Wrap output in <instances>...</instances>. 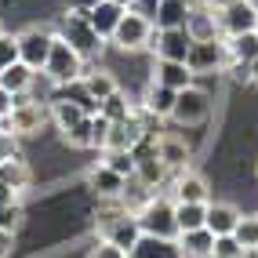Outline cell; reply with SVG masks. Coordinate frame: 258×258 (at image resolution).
<instances>
[{
	"label": "cell",
	"instance_id": "obj_1",
	"mask_svg": "<svg viewBox=\"0 0 258 258\" xmlns=\"http://www.w3.org/2000/svg\"><path fill=\"white\" fill-rule=\"evenodd\" d=\"M98 233H102V240H113L116 247H124L127 254L142 244V226H139V215L135 211H127L120 200H113V208L109 211H102L98 215Z\"/></svg>",
	"mask_w": 258,
	"mask_h": 258
},
{
	"label": "cell",
	"instance_id": "obj_2",
	"mask_svg": "<svg viewBox=\"0 0 258 258\" xmlns=\"http://www.w3.org/2000/svg\"><path fill=\"white\" fill-rule=\"evenodd\" d=\"M58 37L62 40H70V47L77 51V55L88 62V58H95L98 51H102V40L98 33H95V26H91V19H88V11H80V8H73V11H66L62 15V29H58Z\"/></svg>",
	"mask_w": 258,
	"mask_h": 258
},
{
	"label": "cell",
	"instance_id": "obj_3",
	"mask_svg": "<svg viewBox=\"0 0 258 258\" xmlns=\"http://www.w3.org/2000/svg\"><path fill=\"white\" fill-rule=\"evenodd\" d=\"M139 226L153 240H171V244H175V240L182 236L178 218H175V200H164V197H153L139 211Z\"/></svg>",
	"mask_w": 258,
	"mask_h": 258
},
{
	"label": "cell",
	"instance_id": "obj_4",
	"mask_svg": "<svg viewBox=\"0 0 258 258\" xmlns=\"http://www.w3.org/2000/svg\"><path fill=\"white\" fill-rule=\"evenodd\" d=\"M229 47H226V37L222 40H193L185 55V66L193 70V77H208V73H222L229 66Z\"/></svg>",
	"mask_w": 258,
	"mask_h": 258
},
{
	"label": "cell",
	"instance_id": "obj_5",
	"mask_svg": "<svg viewBox=\"0 0 258 258\" xmlns=\"http://www.w3.org/2000/svg\"><path fill=\"white\" fill-rule=\"evenodd\" d=\"M44 77L51 84H70L77 77H84V58L70 47V40H62L55 33V44H51V55H47V66H44Z\"/></svg>",
	"mask_w": 258,
	"mask_h": 258
},
{
	"label": "cell",
	"instance_id": "obj_6",
	"mask_svg": "<svg viewBox=\"0 0 258 258\" xmlns=\"http://www.w3.org/2000/svg\"><path fill=\"white\" fill-rule=\"evenodd\" d=\"M153 33H157V26H153L149 15H139V11H124V19H120L116 33H113V44L124 47V51H139V47H149L153 44Z\"/></svg>",
	"mask_w": 258,
	"mask_h": 258
},
{
	"label": "cell",
	"instance_id": "obj_7",
	"mask_svg": "<svg viewBox=\"0 0 258 258\" xmlns=\"http://www.w3.org/2000/svg\"><path fill=\"white\" fill-rule=\"evenodd\" d=\"M51 44H55V33H51V29L29 26L26 33H19V62H26L29 70L44 73L47 55H51Z\"/></svg>",
	"mask_w": 258,
	"mask_h": 258
},
{
	"label": "cell",
	"instance_id": "obj_8",
	"mask_svg": "<svg viewBox=\"0 0 258 258\" xmlns=\"http://www.w3.org/2000/svg\"><path fill=\"white\" fill-rule=\"evenodd\" d=\"M218 22H222V37L251 33V29H258V8L251 0H226L218 11Z\"/></svg>",
	"mask_w": 258,
	"mask_h": 258
},
{
	"label": "cell",
	"instance_id": "obj_9",
	"mask_svg": "<svg viewBox=\"0 0 258 258\" xmlns=\"http://www.w3.org/2000/svg\"><path fill=\"white\" fill-rule=\"evenodd\" d=\"M218 11H222V4H211V0H204V4L189 8L185 33H189L193 40H222V22H218Z\"/></svg>",
	"mask_w": 258,
	"mask_h": 258
},
{
	"label": "cell",
	"instance_id": "obj_10",
	"mask_svg": "<svg viewBox=\"0 0 258 258\" xmlns=\"http://www.w3.org/2000/svg\"><path fill=\"white\" fill-rule=\"evenodd\" d=\"M208 116H211V95H208V91H200V88L178 91V102H175V113H171V120H178V124L193 127V124H204Z\"/></svg>",
	"mask_w": 258,
	"mask_h": 258
},
{
	"label": "cell",
	"instance_id": "obj_11",
	"mask_svg": "<svg viewBox=\"0 0 258 258\" xmlns=\"http://www.w3.org/2000/svg\"><path fill=\"white\" fill-rule=\"evenodd\" d=\"M47 116H51V109L44 106V102H29V98L19 95V102H15V109H11V116H8V131H15V135H33V131H40V127L47 124Z\"/></svg>",
	"mask_w": 258,
	"mask_h": 258
},
{
	"label": "cell",
	"instance_id": "obj_12",
	"mask_svg": "<svg viewBox=\"0 0 258 258\" xmlns=\"http://www.w3.org/2000/svg\"><path fill=\"white\" fill-rule=\"evenodd\" d=\"M149 47L157 51V58H164V62H185L189 47H193V37H189L185 29H157Z\"/></svg>",
	"mask_w": 258,
	"mask_h": 258
},
{
	"label": "cell",
	"instance_id": "obj_13",
	"mask_svg": "<svg viewBox=\"0 0 258 258\" xmlns=\"http://www.w3.org/2000/svg\"><path fill=\"white\" fill-rule=\"evenodd\" d=\"M146 120H149V113H146ZM146 120L131 113L127 120L113 124V127H109V135H106V146H102V153H113V149H131V146L146 135Z\"/></svg>",
	"mask_w": 258,
	"mask_h": 258
},
{
	"label": "cell",
	"instance_id": "obj_14",
	"mask_svg": "<svg viewBox=\"0 0 258 258\" xmlns=\"http://www.w3.org/2000/svg\"><path fill=\"white\" fill-rule=\"evenodd\" d=\"M51 102H73V106H80L88 116H98V109H102V102L91 98V91H88V84H84V77H77V80H70V84H55V91H51Z\"/></svg>",
	"mask_w": 258,
	"mask_h": 258
},
{
	"label": "cell",
	"instance_id": "obj_15",
	"mask_svg": "<svg viewBox=\"0 0 258 258\" xmlns=\"http://www.w3.org/2000/svg\"><path fill=\"white\" fill-rule=\"evenodd\" d=\"M175 200L178 204H211V185L197 171H182L175 182Z\"/></svg>",
	"mask_w": 258,
	"mask_h": 258
},
{
	"label": "cell",
	"instance_id": "obj_16",
	"mask_svg": "<svg viewBox=\"0 0 258 258\" xmlns=\"http://www.w3.org/2000/svg\"><path fill=\"white\" fill-rule=\"evenodd\" d=\"M124 11L127 8L113 4V0H98V4L88 11V19H91V26H95V33H98L102 40H113V33H116L120 19H124Z\"/></svg>",
	"mask_w": 258,
	"mask_h": 258
},
{
	"label": "cell",
	"instance_id": "obj_17",
	"mask_svg": "<svg viewBox=\"0 0 258 258\" xmlns=\"http://www.w3.org/2000/svg\"><path fill=\"white\" fill-rule=\"evenodd\" d=\"M175 102H178V91H175V88H164V84L153 80L149 88H146V98H142V113L164 120V116L175 113Z\"/></svg>",
	"mask_w": 258,
	"mask_h": 258
},
{
	"label": "cell",
	"instance_id": "obj_18",
	"mask_svg": "<svg viewBox=\"0 0 258 258\" xmlns=\"http://www.w3.org/2000/svg\"><path fill=\"white\" fill-rule=\"evenodd\" d=\"M157 77V84H164V88H175V91H185V88H193V70H189L185 62H164L157 58V70H153Z\"/></svg>",
	"mask_w": 258,
	"mask_h": 258
},
{
	"label": "cell",
	"instance_id": "obj_19",
	"mask_svg": "<svg viewBox=\"0 0 258 258\" xmlns=\"http://www.w3.org/2000/svg\"><path fill=\"white\" fill-rule=\"evenodd\" d=\"M178 251H182L185 258H211V251H215V233H211L208 226L189 229V233L178 236Z\"/></svg>",
	"mask_w": 258,
	"mask_h": 258
},
{
	"label": "cell",
	"instance_id": "obj_20",
	"mask_svg": "<svg viewBox=\"0 0 258 258\" xmlns=\"http://www.w3.org/2000/svg\"><path fill=\"white\" fill-rule=\"evenodd\" d=\"M91 189H95V193L98 197H106V200H116L120 193H124V185H127V178L124 175H116V171L109 167V164H98L95 171H91Z\"/></svg>",
	"mask_w": 258,
	"mask_h": 258
},
{
	"label": "cell",
	"instance_id": "obj_21",
	"mask_svg": "<svg viewBox=\"0 0 258 258\" xmlns=\"http://www.w3.org/2000/svg\"><path fill=\"white\" fill-rule=\"evenodd\" d=\"M240 215L233 204H208V229L215 233V236H229V233H236V226H240Z\"/></svg>",
	"mask_w": 258,
	"mask_h": 258
},
{
	"label": "cell",
	"instance_id": "obj_22",
	"mask_svg": "<svg viewBox=\"0 0 258 258\" xmlns=\"http://www.w3.org/2000/svg\"><path fill=\"white\" fill-rule=\"evenodd\" d=\"M0 182L15 193H22V189L33 185V167L22 160V157H11V160H0Z\"/></svg>",
	"mask_w": 258,
	"mask_h": 258
},
{
	"label": "cell",
	"instance_id": "obj_23",
	"mask_svg": "<svg viewBox=\"0 0 258 258\" xmlns=\"http://www.w3.org/2000/svg\"><path fill=\"white\" fill-rule=\"evenodd\" d=\"M185 19H189V4L185 0H164L153 15V26L157 29H185Z\"/></svg>",
	"mask_w": 258,
	"mask_h": 258
},
{
	"label": "cell",
	"instance_id": "obj_24",
	"mask_svg": "<svg viewBox=\"0 0 258 258\" xmlns=\"http://www.w3.org/2000/svg\"><path fill=\"white\" fill-rule=\"evenodd\" d=\"M33 80H37V70H29L26 62H15V66H8V70L0 73V88H8L15 98H19V95H26L33 88Z\"/></svg>",
	"mask_w": 258,
	"mask_h": 258
},
{
	"label": "cell",
	"instance_id": "obj_25",
	"mask_svg": "<svg viewBox=\"0 0 258 258\" xmlns=\"http://www.w3.org/2000/svg\"><path fill=\"white\" fill-rule=\"evenodd\" d=\"M160 160L167 164V171H185L189 164V146L178 139V135H160Z\"/></svg>",
	"mask_w": 258,
	"mask_h": 258
},
{
	"label": "cell",
	"instance_id": "obj_26",
	"mask_svg": "<svg viewBox=\"0 0 258 258\" xmlns=\"http://www.w3.org/2000/svg\"><path fill=\"white\" fill-rule=\"evenodd\" d=\"M135 175H139L146 185L157 189V185L167 178V164L160 160V149H157V153H149V157H139V160H135Z\"/></svg>",
	"mask_w": 258,
	"mask_h": 258
},
{
	"label": "cell",
	"instance_id": "obj_27",
	"mask_svg": "<svg viewBox=\"0 0 258 258\" xmlns=\"http://www.w3.org/2000/svg\"><path fill=\"white\" fill-rule=\"evenodd\" d=\"M226 47H229V58H233V62H251V58H258V29L240 33V37H226Z\"/></svg>",
	"mask_w": 258,
	"mask_h": 258
},
{
	"label": "cell",
	"instance_id": "obj_28",
	"mask_svg": "<svg viewBox=\"0 0 258 258\" xmlns=\"http://www.w3.org/2000/svg\"><path fill=\"white\" fill-rule=\"evenodd\" d=\"M175 218H178L182 233L200 229V226H208V204H178L175 200Z\"/></svg>",
	"mask_w": 258,
	"mask_h": 258
},
{
	"label": "cell",
	"instance_id": "obj_29",
	"mask_svg": "<svg viewBox=\"0 0 258 258\" xmlns=\"http://www.w3.org/2000/svg\"><path fill=\"white\" fill-rule=\"evenodd\" d=\"M84 84H88V91H91L95 102H106L113 91H120V88H116V80H113V73H106V70H91V73H84Z\"/></svg>",
	"mask_w": 258,
	"mask_h": 258
},
{
	"label": "cell",
	"instance_id": "obj_30",
	"mask_svg": "<svg viewBox=\"0 0 258 258\" xmlns=\"http://www.w3.org/2000/svg\"><path fill=\"white\" fill-rule=\"evenodd\" d=\"M62 139L70 142L73 149H95V124H91V116H80L70 131H62Z\"/></svg>",
	"mask_w": 258,
	"mask_h": 258
},
{
	"label": "cell",
	"instance_id": "obj_31",
	"mask_svg": "<svg viewBox=\"0 0 258 258\" xmlns=\"http://www.w3.org/2000/svg\"><path fill=\"white\" fill-rule=\"evenodd\" d=\"M106 120H113V124H120V120H127L135 109H131V102H127V95L124 91H113L106 102H102V109H98Z\"/></svg>",
	"mask_w": 258,
	"mask_h": 258
},
{
	"label": "cell",
	"instance_id": "obj_32",
	"mask_svg": "<svg viewBox=\"0 0 258 258\" xmlns=\"http://www.w3.org/2000/svg\"><path fill=\"white\" fill-rule=\"evenodd\" d=\"M51 116H55V124H58V131H70L80 116H88L80 106H73V102H51Z\"/></svg>",
	"mask_w": 258,
	"mask_h": 258
},
{
	"label": "cell",
	"instance_id": "obj_33",
	"mask_svg": "<svg viewBox=\"0 0 258 258\" xmlns=\"http://www.w3.org/2000/svg\"><path fill=\"white\" fill-rule=\"evenodd\" d=\"M102 164H109L116 175H124V178L135 175V153L131 149H113V153H106V160H102Z\"/></svg>",
	"mask_w": 258,
	"mask_h": 258
},
{
	"label": "cell",
	"instance_id": "obj_34",
	"mask_svg": "<svg viewBox=\"0 0 258 258\" xmlns=\"http://www.w3.org/2000/svg\"><path fill=\"white\" fill-rule=\"evenodd\" d=\"M233 236H236V240H240V244H244L247 251H254V247H258V215H244Z\"/></svg>",
	"mask_w": 258,
	"mask_h": 258
},
{
	"label": "cell",
	"instance_id": "obj_35",
	"mask_svg": "<svg viewBox=\"0 0 258 258\" xmlns=\"http://www.w3.org/2000/svg\"><path fill=\"white\" fill-rule=\"evenodd\" d=\"M247 254V247L240 244V240L229 233V236H215V251H211V258H244Z\"/></svg>",
	"mask_w": 258,
	"mask_h": 258
},
{
	"label": "cell",
	"instance_id": "obj_36",
	"mask_svg": "<svg viewBox=\"0 0 258 258\" xmlns=\"http://www.w3.org/2000/svg\"><path fill=\"white\" fill-rule=\"evenodd\" d=\"M19 62V37H11V33H4L0 37V73L8 70V66Z\"/></svg>",
	"mask_w": 258,
	"mask_h": 258
},
{
	"label": "cell",
	"instance_id": "obj_37",
	"mask_svg": "<svg viewBox=\"0 0 258 258\" xmlns=\"http://www.w3.org/2000/svg\"><path fill=\"white\" fill-rule=\"evenodd\" d=\"M88 258H131L124 247H116L113 240H98V244L88 251Z\"/></svg>",
	"mask_w": 258,
	"mask_h": 258
},
{
	"label": "cell",
	"instance_id": "obj_38",
	"mask_svg": "<svg viewBox=\"0 0 258 258\" xmlns=\"http://www.w3.org/2000/svg\"><path fill=\"white\" fill-rule=\"evenodd\" d=\"M19 222H22V208H19V204H8V208H0V229L15 233V229H19Z\"/></svg>",
	"mask_w": 258,
	"mask_h": 258
},
{
	"label": "cell",
	"instance_id": "obj_39",
	"mask_svg": "<svg viewBox=\"0 0 258 258\" xmlns=\"http://www.w3.org/2000/svg\"><path fill=\"white\" fill-rule=\"evenodd\" d=\"M11 157H19V135L15 131H0V160H11Z\"/></svg>",
	"mask_w": 258,
	"mask_h": 258
},
{
	"label": "cell",
	"instance_id": "obj_40",
	"mask_svg": "<svg viewBox=\"0 0 258 258\" xmlns=\"http://www.w3.org/2000/svg\"><path fill=\"white\" fill-rule=\"evenodd\" d=\"M91 124H95V149H102L106 146V135H109V127H113V120H106V116H91Z\"/></svg>",
	"mask_w": 258,
	"mask_h": 258
},
{
	"label": "cell",
	"instance_id": "obj_41",
	"mask_svg": "<svg viewBox=\"0 0 258 258\" xmlns=\"http://www.w3.org/2000/svg\"><path fill=\"white\" fill-rule=\"evenodd\" d=\"M15 102H19V98H15V95H11L8 88H0V120H8V116H11Z\"/></svg>",
	"mask_w": 258,
	"mask_h": 258
},
{
	"label": "cell",
	"instance_id": "obj_42",
	"mask_svg": "<svg viewBox=\"0 0 258 258\" xmlns=\"http://www.w3.org/2000/svg\"><path fill=\"white\" fill-rule=\"evenodd\" d=\"M160 4H164V0H135V4H131V11H139V15H149V19H153Z\"/></svg>",
	"mask_w": 258,
	"mask_h": 258
},
{
	"label": "cell",
	"instance_id": "obj_43",
	"mask_svg": "<svg viewBox=\"0 0 258 258\" xmlns=\"http://www.w3.org/2000/svg\"><path fill=\"white\" fill-rule=\"evenodd\" d=\"M11 244H15V233H8V229H0V258H8Z\"/></svg>",
	"mask_w": 258,
	"mask_h": 258
},
{
	"label": "cell",
	"instance_id": "obj_44",
	"mask_svg": "<svg viewBox=\"0 0 258 258\" xmlns=\"http://www.w3.org/2000/svg\"><path fill=\"white\" fill-rule=\"evenodd\" d=\"M15 197H19V193H15V189H8L4 182H0V208H8V204H15Z\"/></svg>",
	"mask_w": 258,
	"mask_h": 258
},
{
	"label": "cell",
	"instance_id": "obj_45",
	"mask_svg": "<svg viewBox=\"0 0 258 258\" xmlns=\"http://www.w3.org/2000/svg\"><path fill=\"white\" fill-rule=\"evenodd\" d=\"M98 0H70V8H80V11H91Z\"/></svg>",
	"mask_w": 258,
	"mask_h": 258
},
{
	"label": "cell",
	"instance_id": "obj_46",
	"mask_svg": "<svg viewBox=\"0 0 258 258\" xmlns=\"http://www.w3.org/2000/svg\"><path fill=\"white\" fill-rule=\"evenodd\" d=\"M247 66H251V84H258V58H251Z\"/></svg>",
	"mask_w": 258,
	"mask_h": 258
},
{
	"label": "cell",
	"instance_id": "obj_47",
	"mask_svg": "<svg viewBox=\"0 0 258 258\" xmlns=\"http://www.w3.org/2000/svg\"><path fill=\"white\" fill-rule=\"evenodd\" d=\"M113 4H120V8H131V4H135V0H113Z\"/></svg>",
	"mask_w": 258,
	"mask_h": 258
},
{
	"label": "cell",
	"instance_id": "obj_48",
	"mask_svg": "<svg viewBox=\"0 0 258 258\" xmlns=\"http://www.w3.org/2000/svg\"><path fill=\"white\" fill-rule=\"evenodd\" d=\"M185 4H189V8H197V4H204V0H185Z\"/></svg>",
	"mask_w": 258,
	"mask_h": 258
},
{
	"label": "cell",
	"instance_id": "obj_49",
	"mask_svg": "<svg viewBox=\"0 0 258 258\" xmlns=\"http://www.w3.org/2000/svg\"><path fill=\"white\" fill-rule=\"evenodd\" d=\"M0 37H4V26H0Z\"/></svg>",
	"mask_w": 258,
	"mask_h": 258
},
{
	"label": "cell",
	"instance_id": "obj_50",
	"mask_svg": "<svg viewBox=\"0 0 258 258\" xmlns=\"http://www.w3.org/2000/svg\"><path fill=\"white\" fill-rule=\"evenodd\" d=\"M251 4H254V8H258V0H251Z\"/></svg>",
	"mask_w": 258,
	"mask_h": 258
},
{
	"label": "cell",
	"instance_id": "obj_51",
	"mask_svg": "<svg viewBox=\"0 0 258 258\" xmlns=\"http://www.w3.org/2000/svg\"><path fill=\"white\" fill-rule=\"evenodd\" d=\"M254 254H258V247H254Z\"/></svg>",
	"mask_w": 258,
	"mask_h": 258
}]
</instances>
